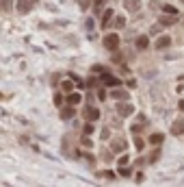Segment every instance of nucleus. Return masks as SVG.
Here are the masks:
<instances>
[{
	"label": "nucleus",
	"mask_w": 184,
	"mask_h": 187,
	"mask_svg": "<svg viewBox=\"0 0 184 187\" xmlns=\"http://www.w3.org/2000/svg\"><path fill=\"white\" fill-rule=\"evenodd\" d=\"M158 154H160V152H158V150H154V152L149 154V159H147V161H149V163H154V161H158Z\"/></svg>",
	"instance_id": "obj_23"
},
{
	"label": "nucleus",
	"mask_w": 184,
	"mask_h": 187,
	"mask_svg": "<svg viewBox=\"0 0 184 187\" xmlns=\"http://www.w3.org/2000/svg\"><path fill=\"white\" fill-rule=\"evenodd\" d=\"M100 137H102V141H108V137H111V129L104 126V129L100 131Z\"/></svg>",
	"instance_id": "obj_17"
},
{
	"label": "nucleus",
	"mask_w": 184,
	"mask_h": 187,
	"mask_svg": "<svg viewBox=\"0 0 184 187\" xmlns=\"http://www.w3.org/2000/svg\"><path fill=\"white\" fill-rule=\"evenodd\" d=\"M176 22V18H169V15H163L160 18V26H171Z\"/></svg>",
	"instance_id": "obj_13"
},
{
	"label": "nucleus",
	"mask_w": 184,
	"mask_h": 187,
	"mask_svg": "<svg viewBox=\"0 0 184 187\" xmlns=\"http://www.w3.org/2000/svg\"><path fill=\"white\" fill-rule=\"evenodd\" d=\"M115 26H117V28H124V26H126V18H124V15H117V18H115Z\"/></svg>",
	"instance_id": "obj_19"
},
{
	"label": "nucleus",
	"mask_w": 184,
	"mask_h": 187,
	"mask_svg": "<svg viewBox=\"0 0 184 187\" xmlns=\"http://www.w3.org/2000/svg\"><path fill=\"white\" fill-rule=\"evenodd\" d=\"M149 144H152V146H160V144H163V141H165V133H152V135H149Z\"/></svg>",
	"instance_id": "obj_7"
},
{
	"label": "nucleus",
	"mask_w": 184,
	"mask_h": 187,
	"mask_svg": "<svg viewBox=\"0 0 184 187\" xmlns=\"http://www.w3.org/2000/svg\"><path fill=\"white\" fill-rule=\"evenodd\" d=\"M132 111H134V107H132L130 102H124V104L119 102V104H117V113H119L121 118H128V115H132Z\"/></svg>",
	"instance_id": "obj_2"
},
{
	"label": "nucleus",
	"mask_w": 184,
	"mask_h": 187,
	"mask_svg": "<svg viewBox=\"0 0 184 187\" xmlns=\"http://www.w3.org/2000/svg\"><path fill=\"white\" fill-rule=\"evenodd\" d=\"M169 46H171V37H169V35H163V37H158V39H156V48H158V50L169 48Z\"/></svg>",
	"instance_id": "obj_5"
},
{
	"label": "nucleus",
	"mask_w": 184,
	"mask_h": 187,
	"mask_svg": "<svg viewBox=\"0 0 184 187\" xmlns=\"http://www.w3.org/2000/svg\"><path fill=\"white\" fill-rule=\"evenodd\" d=\"M119 35L117 33H108V35H104V39H102V44H104V48L106 50H117L119 48Z\"/></svg>",
	"instance_id": "obj_1"
},
{
	"label": "nucleus",
	"mask_w": 184,
	"mask_h": 187,
	"mask_svg": "<svg viewBox=\"0 0 184 187\" xmlns=\"http://www.w3.org/2000/svg\"><path fill=\"white\" fill-rule=\"evenodd\" d=\"M124 4H126L128 11H139L141 9V0H124Z\"/></svg>",
	"instance_id": "obj_9"
},
{
	"label": "nucleus",
	"mask_w": 184,
	"mask_h": 187,
	"mask_svg": "<svg viewBox=\"0 0 184 187\" xmlns=\"http://www.w3.org/2000/svg\"><path fill=\"white\" fill-rule=\"evenodd\" d=\"M31 2H37V0H31Z\"/></svg>",
	"instance_id": "obj_31"
},
{
	"label": "nucleus",
	"mask_w": 184,
	"mask_h": 187,
	"mask_svg": "<svg viewBox=\"0 0 184 187\" xmlns=\"http://www.w3.org/2000/svg\"><path fill=\"white\" fill-rule=\"evenodd\" d=\"M128 161H130V157H128V154H121V157L117 159V165H119V168H126Z\"/></svg>",
	"instance_id": "obj_16"
},
{
	"label": "nucleus",
	"mask_w": 184,
	"mask_h": 187,
	"mask_svg": "<svg viewBox=\"0 0 184 187\" xmlns=\"http://www.w3.org/2000/svg\"><path fill=\"white\" fill-rule=\"evenodd\" d=\"M97 98H100V100H104V98H106V92H104V89H100V92H97Z\"/></svg>",
	"instance_id": "obj_27"
},
{
	"label": "nucleus",
	"mask_w": 184,
	"mask_h": 187,
	"mask_svg": "<svg viewBox=\"0 0 184 187\" xmlns=\"http://www.w3.org/2000/svg\"><path fill=\"white\" fill-rule=\"evenodd\" d=\"M54 102H56V107H61V102H63V96H61V94H56V96H54Z\"/></svg>",
	"instance_id": "obj_26"
},
{
	"label": "nucleus",
	"mask_w": 184,
	"mask_h": 187,
	"mask_svg": "<svg viewBox=\"0 0 184 187\" xmlns=\"http://www.w3.org/2000/svg\"><path fill=\"white\" fill-rule=\"evenodd\" d=\"M124 148H126V144H124V141H113V150H115V152H119V150H124Z\"/></svg>",
	"instance_id": "obj_20"
},
{
	"label": "nucleus",
	"mask_w": 184,
	"mask_h": 187,
	"mask_svg": "<svg viewBox=\"0 0 184 187\" xmlns=\"http://www.w3.org/2000/svg\"><path fill=\"white\" fill-rule=\"evenodd\" d=\"M113 15H115V13H113V9H106V11H104V15H102V26H104V24H108Z\"/></svg>",
	"instance_id": "obj_12"
},
{
	"label": "nucleus",
	"mask_w": 184,
	"mask_h": 187,
	"mask_svg": "<svg viewBox=\"0 0 184 187\" xmlns=\"http://www.w3.org/2000/svg\"><path fill=\"white\" fill-rule=\"evenodd\" d=\"M113 98H117V100H128V94L121 92V89H115V92H113Z\"/></svg>",
	"instance_id": "obj_15"
},
{
	"label": "nucleus",
	"mask_w": 184,
	"mask_h": 187,
	"mask_svg": "<svg viewBox=\"0 0 184 187\" xmlns=\"http://www.w3.org/2000/svg\"><path fill=\"white\" fill-rule=\"evenodd\" d=\"M171 133H173V135H184V118H178V120L171 124Z\"/></svg>",
	"instance_id": "obj_3"
},
{
	"label": "nucleus",
	"mask_w": 184,
	"mask_h": 187,
	"mask_svg": "<svg viewBox=\"0 0 184 187\" xmlns=\"http://www.w3.org/2000/svg\"><path fill=\"white\" fill-rule=\"evenodd\" d=\"M83 146H87V148H91V139H87V137H83Z\"/></svg>",
	"instance_id": "obj_28"
},
{
	"label": "nucleus",
	"mask_w": 184,
	"mask_h": 187,
	"mask_svg": "<svg viewBox=\"0 0 184 187\" xmlns=\"http://www.w3.org/2000/svg\"><path fill=\"white\" fill-rule=\"evenodd\" d=\"M72 115H74V107H69V104H67V109H63V111H61V118H63V120H67V118H72Z\"/></svg>",
	"instance_id": "obj_14"
},
{
	"label": "nucleus",
	"mask_w": 184,
	"mask_h": 187,
	"mask_svg": "<svg viewBox=\"0 0 184 187\" xmlns=\"http://www.w3.org/2000/svg\"><path fill=\"white\" fill-rule=\"evenodd\" d=\"M31 4H33L31 0H17V2H15V7H17L20 13H28V11H31Z\"/></svg>",
	"instance_id": "obj_6"
},
{
	"label": "nucleus",
	"mask_w": 184,
	"mask_h": 187,
	"mask_svg": "<svg viewBox=\"0 0 184 187\" xmlns=\"http://www.w3.org/2000/svg\"><path fill=\"white\" fill-rule=\"evenodd\" d=\"M119 176H124V179L130 176V170H128V168H119Z\"/></svg>",
	"instance_id": "obj_25"
},
{
	"label": "nucleus",
	"mask_w": 184,
	"mask_h": 187,
	"mask_svg": "<svg viewBox=\"0 0 184 187\" xmlns=\"http://www.w3.org/2000/svg\"><path fill=\"white\" fill-rule=\"evenodd\" d=\"M178 109H180V111H182V113H184V98H182V100H180V102H178Z\"/></svg>",
	"instance_id": "obj_30"
},
{
	"label": "nucleus",
	"mask_w": 184,
	"mask_h": 187,
	"mask_svg": "<svg viewBox=\"0 0 184 187\" xmlns=\"http://www.w3.org/2000/svg\"><path fill=\"white\" fill-rule=\"evenodd\" d=\"M61 89L69 96V94H74V83H72V81H63V83H61Z\"/></svg>",
	"instance_id": "obj_11"
},
{
	"label": "nucleus",
	"mask_w": 184,
	"mask_h": 187,
	"mask_svg": "<svg viewBox=\"0 0 184 187\" xmlns=\"http://www.w3.org/2000/svg\"><path fill=\"white\" fill-rule=\"evenodd\" d=\"M134 181H137V183H141V181H143V174H141V172H137V176H134Z\"/></svg>",
	"instance_id": "obj_29"
},
{
	"label": "nucleus",
	"mask_w": 184,
	"mask_h": 187,
	"mask_svg": "<svg viewBox=\"0 0 184 187\" xmlns=\"http://www.w3.org/2000/svg\"><path fill=\"white\" fill-rule=\"evenodd\" d=\"M147 44H149L147 35H141V37H137V42H134V46H137L139 50H145V48H147Z\"/></svg>",
	"instance_id": "obj_10"
},
{
	"label": "nucleus",
	"mask_w": 184,
	"mask_h": 187,
	"mask_svg": "<svg viewBox=\"0 0 184 187\" xmlns=\"http://www.w3.org/2000/svg\"><path fill=\"white\" fill-rule=\"evenodd\" d=\"M83 131H85V135H89V133H93V124H91V122H87Z\"/></svg>",
	"instance_id": "obj_24"
},
{
	"label": "nucleus",
	"mask_w": 184,
	"mask_h": 187,
	"mask_svg": "<svg viewBox=\"0 0 184 187\" xmlns=\"http://www.w3.org/2000/svg\"><path fill=\"white\" fill-rule=\"evenodd\" d=\"M163 11H165V13H171L173 18L178 15V9H176V7H171V4H165V7H163Z\"/></svg>",
	"instance_id": "obj_18"
},
{
	"label": "nucleus",
	"mask_w": 184,
	"mask_h": 187,
	"mask_svg": "<svg viewBox=\"0 0 184 187\" xmlns=\"http://www.w3.org/2000/svg\"><path fill=\"white\" fill-rule=\"evenodd\" d=\"M134 148H137V150H143V148H145V141L141 139V137H134Z\"/></svg>",
	"instance_id": "obj_21"
},
{
	"label": "nucleus",
	"mask_w": 184,
	"mask_h": 187,
	"mask_svg": "<svg viewBox=\"0 0 184 187\" xmlns=\"http://www.w3.org/2000/svg\"><path fill=\"white\" fill-rule=\"evenodd\" d=\"M97 176H104V179H115V174H113L111 170H104V172H100Z\"/></svg>",
	"instance_id": "obj_22"
},
{
	"label": "nucleus",
	"mask_w": 184,
	"mask_h": 187,
	"mask_svg": "<svg viewBox=\"0 0 184 187\" xmlns=\"http://www.w3.org/2000/svg\"><path fill=\"white\" fill-rule=\"evenodd\" d=\"M80 100H83V96H80V94H69V96H67V104H69V107H76V104H80Z\"/></svg>",
	"instance_id": "obj_8"
},
{
	"label": "nucleus",
	"mask_w": 184,
	"mask_h": 187,
	"mask_svg": "<svg viewBox=\"0 0 184 187\" xmlns=\"http://www.w3.org/2000/svg\"><path fill=\"white\" fill-rule=\"evenodd\" d=\"M85 118H87V122H97V120H100V111H97L95 107H89V109L85 111Z\"/></svg>",
	"instance_id": "obj_4"
}]
</instances>
